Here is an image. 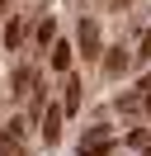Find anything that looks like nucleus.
<instances>
[{"label": "nucleus", "mask_w": 151, "mask_h": 156, "mask_svg": "<svg viewBox=\"0 0 151 156\" xmlns=\"http://www.w3.org/2000/svg\"><path fill=\"white\" fill-rule=\"evenodd\" d=\"M80 57H99V24L80 19Z\"/></svg>", "instance_id": "obj_1"}, {"label": "nucleus", "mask_w": 151, "mask_h": 156, "mask_svg": "<svg viewBox=\"0 0 151 156\" xmlns=\"http://www.w3.org/2000/svg\"><path fill=\"white\" fill-rule=\"evenodd\" d=\"M76 109H80V80H66V95H61V114H76Z\"/></svg>", "instance_id": "obj_2"}, {"label": "nucleus", "mask_w": 151, "mask_h": 156, "mask_svg": "<svg viewBox=\"0 0 151 156\" xmlns=\"http://www.w3.org/2000/svg\"><path fill=\"white\" fill-rule=\"evenodd\" d=\"M43 137H47V142L61 137V109H47V114H43Z\"/></svg>", "instance_id": "obj_3"}, {"label": "nucleus", "mask_w": 151, "mask_h": 156, "mask_svg": "<svg viewBox=\"0 0 151 156\" xmlns=\"http://www.w3.org/2000/svg\"><path fill=\"white\" fill-rule=\"evenodd\" d=\"M52 66H57V71L71 66V43H57V48H52Z\"/></svg>", "instance_id": "obj_4"}, {"label": "nucleus", "mask_w": 151, "mask_h": 156, "mask_svg": "<svg viewBox=\"0 0 151 156\" xmlns=\"http://www.w3.org/2000/svg\"><path fill=\"white\" fill-rule=\"evenodd\" d=\"M19 38H24V24L14 19V24H9V29H5V48H19Z\"/></svg>", "instance_id": "obj_5"}, {"label": "nucleus", "mask_w": 151, "mask_h": 156, "mask_svg": "<svg viewBox=\"0 0 151 156\" xmlns=\"http://www.w3.org/2000/svg\"><path fill=\"white\" fill-rule=\"evenodd\" d=\"M123 66H128V57H123V52H113V57H109V62H104V71H109V76H118V71H123Z\"/></svg>", "instance_id": "obj_6"}, {"label": "nucleus", "mask_w": 151, "mask_h": 156, "mask_svg": "<svg viewBox=\"0 0 151 156\" xmlns=\"http://www.w3.org/2000/svg\"><path fill=\"white\" fill-rule=\"evenodd\" d=\"M52 33H57V24H52V19L38 24V43H52Z\"/></svg>", "instance_id": "obj_7"}, {"label": "nucleus", "mask_w": 151, "mask_h": 156, "mask_svg": "<svg viewBox=\"0 0 151 156\" xmlns=\"http://www.w3.org/2000/svg\"><path fill=\"white\" fill-rule=\"evenodd\" d=\"M0 156H24V151H0Z\"/></svg>", "instance_id": "obj_8"}]
</instances>
